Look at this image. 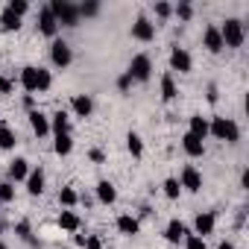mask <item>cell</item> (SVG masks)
Segmentation results:
<instances>
[{
	"mask_svg": "<svg viewBox=\"0 0 249 249\" xmlns=\"http://www.w3.org/2000/svg\"><path fill=\"white\" fill-rule=\"evenodd\" d=\"M182 150L191 156V159H202L205 156V141H199V138H194V135H182Z\"/></svg>",
	"mask_w": 249,
	"mask_h": 249,
	"instance_id": "ffe728a7",
	"label": "cell"
},
{
	"mask_svg": "<svg viewBox=\"0 0 249 249\" xmlns=\"http://www.w3.org/2000/svg\"><path fill=\"white\" fill-rule=\"evenodd\" d=\"M47 9L53 12V18L59 21V27H79V3L73 0H50Z\"/></svg>",
	"mask_w": 249,
	"mask_h": 249,
	"instance_id": "3957f363",
	"label": "cell"
},
{
	"mask_svg": "<svg viewBox=\"0 0 249 249\" xmlns=\"http://www.w3.org/2000/svg\"><path fill=\"white\" fill-rule=\"evenodd\" d=\"M173 15H176L179 21H191V18H194V6H191V3H179V6L173 9Z\"/></svg>",
	"mask_w": 249,
	"mask_h": 249,
	"instance_id": "e575fe53",
	"label": "cell"
},
{
	"mask_svg": "<svg viewBox=\"0 0 249 249\" xmlns=\"http://www.w3.org/2000/svg\"><path fill=\"white\" fill-rule=\"evenodd\" d=\"M71 150H73V138H71V135H59L56 144H53V153L65 159V156H71Z\"/></svg>",
	"mask_w": 249,
	"mask_h": 249,
	"instance_id": "83f0119b",
	"label": "cell"
},
{
	"mask_svg": "<svg viewBox=\"0 0 249 249\" xmlns=\"http://www.w3.org/2000/svg\"><path fill=\"white\" fill-rule=\"evenodd\" d=\"M88 159H91L94 164H103V161H106V153H103V150H91V153H88Z\"/></svg>",
	"mask_w": 249,
	"mask_h": 249,
	"instance_id": "60d3db41",
	"label": "cell"
},
{
	"mask_svg": "<svg viewBox=\"0 0 249 249\" xmlns=\"http://www.w3.org/2000/svg\"><path fill=\"white\" fill-rule=\"evenodd\" d=\"M182 243H185V249H205V237H199V234H191V231H188V237H185Z\"/></svg>",
	"mask_w": 249,
	"mask_h": 249,
	"instance_id": "d590c367",
	"label": "cell"
},
{
	"mask_svg": "<svg viewBox=\"0 0 249 249\" xmlns=\"http://www.w3.org/2000/svg\"><path fill=\"white\" fill-rule=\"evenodd\" d=\"M85 249H103V240L97 237V234H85V243H82Z\"/></svg>",
	"mask_w": 249,
	"mask_h": 249,
	"instance_id": "ab89813d",
	"label": "cell"
},
{
	"mask_svg": "<svg viewBox=\"0 0 249 249\" xmlns=\"http://www.w3.org/2000/svg\"><path fill=\"white\" fill-rule=\"evenodd\" d=\"M161 188H164V196H167V199H179V194H182V188H179L176 179H164Z\"/></svg>",
	"mask_w": 249,
	"mask_h": 249,
	"instance_id": "1f68e13d",
	"label": "cell"
},
{
	"mask_svg": "<svg viewBox=\"0 0 249 249\" xmlns=\"http://www.w3.org/2000/svg\"><path fill=\"white\" fill-rule=\"evenodd\" d=\"M50 62H53V68H59V71L71 68V62H73V50H71V44L62 41V38H53V44H50Z\"/></svg>",
	"mask_w": 249,
	"mask_h": 249,
	"instance_id": "8992f818",
	"label": "cell"
},
{
	"mask_svg": "<svg viewBox=\"0 0 249 249\" xmlns=\"http://www.w3.org/2000/svg\"><path fill=\"white\" fill-rule=\"evenodd\" d=\"M56 223H59V229H62V231H71V234H76V231H79V226H82V220H79L71 208H65V211L59 214V220H56Z\"/></svg>",
	"mask_w": 249,
	"mask_h": 249,
	"instance_id": "7402d4cb",
	"label": "cell"
},
{
	"mask_svg": "<svg viewBox=\"0 0 249 249\" xmlns=\"http://www.w3.org/2000/svg\"><path fill=\"white\" fill-rule=\"evenodd\" d=\"M217 97H220L217 94V85H208V103H217Z\"/></svg>",
	"mask_w": 249,
	"mask_h": 249,
	"instance_id": "b9f144b4",
	"label": "cell"
},
{
	"mask_svg": "<svg viewBox=\"0 0 249 249\" xmlns=\"http://www.w3.org/2000/svg\"><path fill=\"white\" fill-rule=\"evenodd\" d=\"M214 226H217L214 211H199V214H196V220H194V234L205 237V234H211V231H214Z\"/></svg>",
	"mask_w": 249,
	"mask_h": 249,
	"instance_id": "5bb4252c",
	"label": "cell"
},
{
	"mask_svg": "<svg viewBox=\"0 0 249 249\" xmlns=\"http://www.w3.org/2000/svg\"><path fill=\"white\" fill-rule=\"evenodd\" d=\"M202 47L208 50V53H223L226 47H223V38H220V30L217 27H205V33H202Z\"/></svg>",
	"mask_w": 249,
	"mask_h": 249,
	"instance_id": "e0dca14e",
	"label": "cell"
},
{
	"mask_svg": "<svg viewBox=\"0 0 249 249\" xmlns=\"http://www.w3.org/2000/svg\"><path fill=\"white\" fill-rule=\"evenodd\" d=\"M50 132L59 138V135H71V114L65 108H59L53 117H50Z\"/></svg>",
	"mask_w": 249,
	"mask_h": 249,
	"instance_id": "9a60e30c",
	"label": "cell"
},
{
	"mask_svg": "<svg viewBox=\"0 0 249 249\" xmlns=\"http://www.w3.org/2000/svg\"><path fill=\"white\" fill-rule=\"evenodd\" d=\"M6 9H9V12H15L18 18H24V15L30 12V3H27V0H9Z\"/></svg>",
	"mask_w": 249,
	"mask_h": 249,
	"instance_id": "4dcf8cb0",
	"label": "cell"
},
{
	"mask_svg": "<svg viewBox=\"0 0 249 249\" xmlns=\"http://www.w3.org/2000/svg\"><path fill=\"white\" fill-rule=\"evenodd\" d=\"M24 185H27V194H30V196H41V194H44V185H47L44 170H41V167H33Z\"/></svg>",
	"mask_w": 249,
	"mask_h": 249,
	"instance_id": "7c38bea8",
	"label": "cell"
},
{
	"mask_svg": "<svg viewBox=\"0 0 249 249\" xmlns=\"http://www.w3.org/2000/svg\"><path fill=\"white\" fill-rule=\"evenodd\" d=\"M30 170H33V167H30V161L18 156V159H12V161H9V170H6V173H9V179H6V182H12V185H15V182H27Z\"/></svg>",
	"mask_w": 249,
	"mask_h": 249,
	"instance_id": "8fae6325",
	"label": "cell"
},
{
	"mask_svg": "<svg viewBox=\"0 0 249 249\" xmlns=\"http://www.w3.org/2000/svg\"><path fill=\"white\" fill-rule=\"evenodd\" d=\"M0 202H15V185L12 182H0Z\"/></svg>",
	"mask_w": 249,
	"mask_h": 249,
	"instance_id": "f546056e",
	"label": "cell"
},
{
	"mask_svg": "<svg viewBox=\"0 0 249 249\" xmlns=\"http://www.w3.org/2000/svg\"><path fill=\"white\" fill-rule=\"evenodd\" d=\"M126 150L132 153V159H141V156H144V141H141L138 132H129V135H126Z\"/></svg>",
	"mask_w": 249,
	"mask_h": 249,
	"instance_id": "4316f807",
	"label": "cell"
},
{
	"mask_svg": "<svg viewBox=\"0 0 249 249\" xmlns=\"http://www.w3.org/2000/svg\"><path fill=\"white\" fill-rule=\"evenodd\" d=\"M176 97H179L176 79H173V73H164V76H161V100H164V103H173Z\"/></svg>",
	"mask_w": 249,
	"mask_h": 249,
	"instance_id": "d4e9b609",
	"label": "cell"
},
{
	"mask_svg": "<svg viewBox=\"0 0 249 249\" xmlns=\"http://www.w3.org/2000/svg\"><path fill=\"white\" fill-rule=\"evenodd\" d=\"M97 199L103 202V205H114V199H117V188L111 185V182H97Z\"/></svg>",
	"mask_w": 249,
	"mask_h": 249,
	"instance_id": "603a6c76",
	"label": "cell"
},
{
	"mask_svg": "<svg viewBox=\"0 0 249 249\" xmlns=\"http://www.w3.org/2000/svg\"><path fill=\"white\" fill-rule=\"evenodd\" d=\"M59 202H62L65 208H73V205L79 202V194H76L73 188H62V191H59Z\"/></svg>",
	"mask_w": 249,
	"mask_h": 249,
	"instance_id": "f1b7e54d",
	"label": "cell"
},
{
	"mask_svg": "<svg viewBox=\"0 0 249 249\" xmlns=\"http://www.w3.org/2000/svg\"><path fill=\"white\" fill-rule=\"evenodd\" d=\"M15 91V82L9 79V76H0V94H3V97H9Z\"/></svg>",
	"mask_w": 249,
	"mask_h": 249,
	"instance_id": "f35d334b",
	"label": "cell"
},
{
	"mask_svg": "<svg viewBox=\"0 0 249 249\" xmlns=\"http://www.w3.org/2000/svg\"><path fill=\"white\" fill-rule=\"evenodd\" d=\"M38 33L47 36V38H56V36H59V21L53 18V12H50L47 6L38 9Z\"/></svg>",
	"mask_w": 249,
	"mask_h": 249,
	"instance_id": "30bf717a",
	"label": "cell"
},
{
	"mask_svg": "<svg viewBox=\"0 0 249 249\" xmlns=\"http://www.w3.org/2000/svg\"><path fill=\"white\" fill-rule=\"evenodd\" d=\"M24 106H27V108H30V111H33V108H36V100H33V97H30V94H27V97H24Z\"/></svg>",
	"mask_w": 249,
	"mask_h": 249,
	"instance_id": "ee69618b",
	"label": "cell"
},
{
	"mask_svg": "<svg viewBox=\"0 0 249 249\" xmlns=\"http://www.w3.org/2000/svg\"><path fill=\"white\" fill-rule=\"evenodd\" d=\"M129 88H132V76H129V73H120V76H117V91L126 94Z\"/></svg>",
	"mask_w": 249,
	"mask_h": 249,
	"instance_id": "8d00e7d4",
	"label": "cell"
},
{
	"mask_svg": "<svg viewBox=\"0 0 249 249\" xmlns=\"http://www.w3.org/2000/svg\"><path fill=\"white\" fill-rule=\"evenodd\" d=\"M188 135H194V138H199V141L208 138V120H205L202 114H194V117L188 120Z\"/></svg>",
	"mask_w": 249,
	"mask_h": 249,
	"instance_id": "44dd1931",
	"label": "cell"
},
{
	"mask_svg": "<svg viewBox=\"0 0 249 249\" xmlns=\"http://www.w3.org/2000/svg\"><path fill=\"white\" fill-rule=\"evenodd\" d=\"M18 144V135L12 126H6V123H0V150H15Z\"/></svg>",
	"mask_w": 249,
	"mask_h": 249,
	"instance_id": "484cf974",
	"label": "cell"
},
{
	"mask_svg": "<svg viewBox=\"0 0 249 249\" xmlns=\"http://www.w3.org/2000/svg\"><path fill=\"white\" fill-rule=\"evenodd\" d=\"M170 71H179V73H191L194 71V59L185 47H173L170 50Z\"/></svg>",
	"mask_w": 249,
	"mask_h": 249,
	"instance_id": "9c48e42d",
	"label": "cell"
},
{
	"mask_svg": "<svg viewBox=\"0 0 249 249\" xmlns=\"http://www.w3.org/2000/svg\"><path fill=\"white\" fill-rule=\"evenodd\" d=\"M240 188L249 191V170H243V176H240Z\"/></svg>",
	"mask_w": 249,
	"mask_h": 249,
	"instance_id": "7bdbcfd3",
	"label": "cell"
},
{
	"mask_svg": "<svg viewBox=\"0 0 249 249\" xmlns=\"http://www.w3.org/2000/svg\"><path fill=\"white\" fill-rule=\"evenodd\" d=\"M156 15H159V18H170V15H173V6L164 3V0H159V3H156Z\"/></svg>",
	"mask_w": 249,
	"mask_h": 249,
	"instance_id": "74e56055",
	"label": "cell"
},
{
	"mask_svg": "<svg viewBox=\"0 0 249 249\" xmlns=\"http://www.w3.org/2000/svg\"><path fill=\"white\" fill-rule=\"evenodd\" d=\"M132 38H135V41L150 44V41L156 38V24H153L147 15H138V18H135V24H132Z\"/></svg>",
	"mask_w": 249,
	"mask_h": 249,
	"instance_id": "ba28073f",
	"label": "cell"
},
{
	"mask_svg": "<svg viewBox=\"0 0 249 249\" xmlns=\"http://www.w3.org/2000/svg\"><path fill=\"white\" fill-rule=\"evenodd\" d=\"M126 73L132 76V82H150V79H153V59H150L147 53L132 56V62H129V71H126Z\"/></svg>",
	"mask_w": 249,
	"mask_h": 249,
	"instance_id": "5b68a950",
	"label": "cell"
},
{
	"mask_svg": "<svg viewBox=\"0 0 249 249\" xmlns=\"http://www.w3.org/2000/svg\"><path fill=\"white\" fill-rule=\"evenodd\" d=\"M176 182H179V188H185L188 194H199V191H202V173H199L194 164H185Z\"/></svg>",
	"mask_w": 249,
	"mask_h": 249,
	"instance_id": "52a82bcc",
	"label": "cell"
},
{
	"mask_svg": "<svg viewBox=\"0 0 249 249\" xmlns=\"http://www.w3.org/2000/svg\"><path fill=\"white\" fill-rule=\"evenodd\" d=\"M217 30H220L223 47H231V50L243 47V41H246V24L240 18H226L223 27H217Z\"/></svg>",
	"mask_w": 249,
	"mask_h": 249,
	"instance_id": "277c9868",
	"label": "cell"
},
{
	"mask_svg": "<svg viewBox=\"0 0 249 249\" xmlns=\"http://www.w3.org/2000/svg\"><path fill=\"white\" fill-rule=\"evenodd\" d=\"M71 111H73L76 117H82V120H85V117H91V114H94V100H91L88 94H76V97L71 100Z\"/></svg>",
	"mask_w": 249,
	"mask_h": 249,
	"instance_id": "ac0fdd59",
	"label": "cell"
},
{
	"mask_svg": "<svg viewBox=\"0 0 249 249\" xmlns=\"http://www.w3.org/2000/svg\"><path fill=\"white\" fill-rule=\"evenodd\" d=\"M114 226H117L120 234H126V237H135V234L141 231V220L132 217V214H120V217L114 220Z\"/></svg>",
	"mask_w": 249,
	"mask_h": 249,
	"instance_id": "2e32d148",
	"label": "cell"
},
{
	"mask_svg": "<svg viewBox=\"0 0 249 249\" xmlns=\"http://www.w3.org/2000/svg\"><path fill=\"white\" fill-rule=\"evenodd\" d=\"M18 82H21V88H24V91L33 97V94H44V91H50V85H53V76H50V71H44V68L27 65V68L21 71Z\"/></svg>",
	"mask_w": 249,
	"mask_h": 249,
	"instance_id": "6da1fadb",
	"label": "cell"
},
{
	"mask_svg": "<svg viewBox=\"0 0 249 249\" xmlns=\"http://www.w3.org/2000/svg\"><path fill=\"white\" fill-rule=\"evenodd\" d=\"M27 117H30V126H33V132H36L38 138H47V135H50V117H47L44 111L33 108Z\"/></svg>",
	"mask_w": 249,
	"mask_h": 249,
	"instance_id": "4fadbf2b",
	"label": "cell"
},
{
	"mask_svg": "<svg viewBox=\"0 0 249 249\" xmlns=\"http://www.w3.org/2000/svg\"><path fill=\"white\" fill-rule=\"evenodd\" d=\"M185 237H188V226H185L182 220H170V223H167V229H164V240H167V243H173V246H179Z\"/></svg>",
	"mask_w": 249,
	"mask_h": 249,
	"instance_id": "d6986e66",
	"label": "cell"
},
{
	"mask_svg": "<svg viewBox=\"0 0 249 249\" xmlns=\"http://www.w3.org/2000/svg\"><path fill=\"white\" fill-rule=\"evenodd\" d=\"M217 249H237V246H234L231 240H220V246H217Z\"/></svg>",
	"mask_w": 249,
	"mask_h": 249,
	"instance_id": "f6af8a7d",
	"label": "cell"
},
{
	"mask_svg": "<svg viewBox=\"0 0 249 249\" xmlns=\"http://www.w3.org/2000/svg\"><path fill=\"white\" fill-rule=\"evenodd\" d=\"M15 234H18L21 240H30V243H33V226H30L27 220H21V223H15Z\"/></svg>",
	"mask_w": 249,
	"mask_h": 249,
	"instance_id": "d6a6232c",
	"label": "cell"
},
{
	"mask_svg": "<svg viewBox=\"0 0 249 249\" xmlns=\"http://www.w3.org/2000/svg\"><path fill=\"white\" fill-rule=\"evenodd\" d=\"M0 249H9V246H6V243H3V240H0Z\"/></svg>",
	"mask_w": 249,
	"mask_h": 249,
	"instance_id": "bcb514c9",
	"label": "cell"
},
{
	"mask_svg": "<svg viewBox=\"0 0 249 249\" xmlns=\"http://www.w3.org/2000/svg\"><path fill=\"white\" fill-rule=\"evenodd\" d=\"M208 135L217 138V141H226V144H237L240 141V126L231 117H211L208 120Z\"/></svg>",
	"mask_w": 249,
	"mask_h": 249,
	"instance_id": "7a4b0ae2",
	"label": "cell"
},
{
	"mask_svg": "<svg viewBox=\"0 0 249 249\" xmlns=\"http://www.w3.org/2000/svg\"><path fill=\"white\" fill-rule=\"evenodd\" d=\"M0 30L3 33H18L21 30V18L15 12H9L6 6H3V12H0Z\"/></svg>",
	"mask_w": 249,
	"mask_h": 249,
	"instance_id": "cb8c5ba5",
	"label": "cell"
},
{
	"mask_svg": "<svg viewBox=\"0 0 249 249\" xmlns=\"http://www.w3.org/2000/svg\"><path fill=\"white\" fill-rule=\"evenodd\" d=\"M100 12V3H94V0H88V3H79V18H94Z\"/></svg>",
	"mask_w": 249,
	"mask_h": 249,
	"instance_id": "836d02e7",
	"label": "cell"
}]
</instances>
